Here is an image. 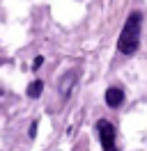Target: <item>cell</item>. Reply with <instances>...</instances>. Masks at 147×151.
<instances>
[{"label":"cell","mask_w":147,"mask_h":151,"mask_svg":"<svg viewBox=\"0 0 147 151\" xmlns=\"http://www.w3.org/2000/svg\"><path fill=\"white\" fill-rule=\"evenodd\" d=\"M140 23H143V14L131 12L122 32H119V39H117V48L122 55L131 57L138 50V46H140Z\"/></svg>","instance_id":"obj_1"},{"label":"cell","mask_w":147,"mask_h":151,"mask_svg":"<svg viewBox=\"0 0 147 151\" xmlns=\"http://www.w3.org/2000/svg\"><path fill=\"white\" fill-rule=\"evenodd\" d=\"M97 135H99V142H101V149L103 151H117V131L115 126L108 122V119H99L97 122Z\"/></svg>","instance_id":"obj_2"},{"label":"cell","mask_w":147,"mask_h":151,"mask_svg":"<svg viewBox=\"0 0 147 151\" xmlns=\"http://www.w3.org/2000/svg\"><path fill=\"white\" fill-rule=\"evenodd\" d=\"M76 78H78V71H76V69L67 71V73L60 78V96H62L64 101H67V99L74 94V89H76V83H78Z\"/></svg>","instance_id":"obj_3"},{"label":"cell","mask_w":147,"mask_h":151,"mask_svg":"<svg viewBox=\"0 0 147 151\" xmlns=\"http://www.w3.org/2000/svg\"><path fill=\"white\" fill-rule=\"evenodd\" d=\"M103 99H106V105H108L110 110H117V108H122V103H124V92H122L119 87H108L106 94H103Z\"/></svg>","instance_id":"obj_4"},{"label":"cell","mask_w":147,"mask_h":151,"mask_svg":"<svg viewBox=\"0 0 147 151\" xmlns=\"http://www.w3.org/2000/svg\"><path fill=\"white\" fill-rule=\"evenodd\" d=\"M44 92V80H32L28 85V99H39Z\"/></svg>","instance_id":"obj_5"},{"label":"cell","mask_w":147,"mask_h":151,"mask_svg":"<svg viewBox=\"0 0 147 151\" xmlns=\"http://www.w3.org/2000/svg\"><path fill=\"white\" fill-rule=\"evenodd\" d=\"M37 126H39V122L35 119V122L30 124V131H28V137H37Z\"/></svg>","instance_id":"obj_6"},{"label":"cell","mask_w":147,"mask_h":151,"mask_svg":"<svg viewBox=\"0 0 147 151\" xmlns=\"http://www.w3.org/2000/svg\"><path fill=\"white\" fill-rule=\"evenodd\" d=\"M41 66H44V57L37 55V57H35V62H32V69L37 71V69H41Z\"/></svg>","instance_id":"obj_7"}]
</instances>
